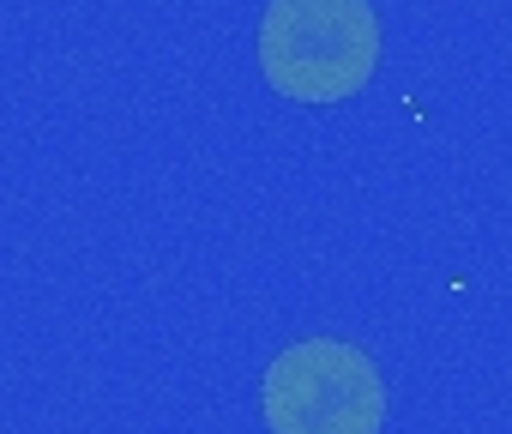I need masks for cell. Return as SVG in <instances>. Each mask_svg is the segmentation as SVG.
Listing matches in <instances>:
<instances>
[{
    "label": "cell",
    "mask_w": 512,
    "mask_h": 434,
    "mask_svg": "<svg viewBox=\"0 0 512 434\" xmlns=\"http://www.w3.org/2000/svg\"><path fill=\"white\" fill-rule=\"evenodd\" d=\"M380 13L368 0H272L260 19V73L290 103H344L374 79Z\"/></svg>",
    "instance_id": "cell-1"
},
{
    "label": "cell",
    "mask_w": 512,
    "mask_h": 434,
    "mask_svg": "<svg viewBox=\"0 0 512 434\" xmlns=\"http://www.w3.org/2000/svg\"><path fill=\"white\" fill-rule=\"evenodd\" d=\"M272 434H380L386 428V380L362 344L302 338L290 344L260 386Z\"/></svg>",
    "instance_id": "cell-2"
}]
</instances>
